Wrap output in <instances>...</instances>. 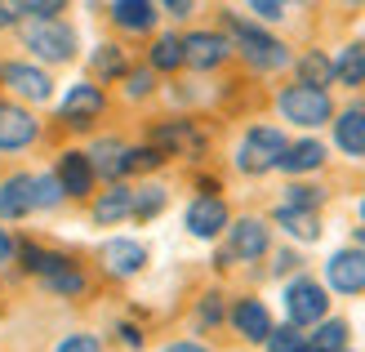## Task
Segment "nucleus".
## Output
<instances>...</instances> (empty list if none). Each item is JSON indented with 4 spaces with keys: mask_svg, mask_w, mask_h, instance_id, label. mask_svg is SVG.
<instances>
[{
    "mask_svg": "<svg viewBox=\"0 0 365 352\" xmlns=\"http://www.w3.org/2000/svg\"><path fill=\"white\" fill-rule=\"evenodd\" d=\"M232 41V54H241V59L254 67V71H285L289 63H294V54H289V45L281 41V36H272L267 27L250 23V18L223 9V27H218Z\"/></svg>",
    "mask_w": 365,
    "mask_h": 352,
    "instance_id": "obj_1",
    "label": "nucleus"
},
{
    "mask_svg": "<svg viewBox=\"0 0 365 352\" xmlns=\"http://www.w3.org/2000/svg\"><path fill=\"white\" fill-rule=\"evenodd\" d=\"M18 41H23V49L36 59V67H67L76 63L81 54V36L76 27L67 23V18H49V23H23V31H18Z\"/></svg>",
    "mask_w": 365,
    "mask_h": 352,
    "instance_id": "obj_2",
    "label": "nucleus"
},
{
    "mask_svg": "<svg viewBox=\"0 0 365 352\" xmlns=\"http://www.w3.org/2000/svg\"><path fill=\"white\" fill-rule=\"evenodd\" d=\"M285 147H289L285 129H277V125H250L245 139L236 143V152H232V165H236L241 174L259 178V174H272V170L281 165Z\"/></svg>",
    "mask_w": 365,
    "mask_h": 352,
    "instance_id": "obj_3",
    "label": "nucleus"
},
{
    "mask_svg": "<svg viewBox=\"0 0 365 352\" xmlns=\"http://www.w3.org/2000/svg\"><path fill=\"white\" fill-rule=\"evenodd\" d=\"M281 299H285V326H294V330H317L330 317V290H325L312 272L289 276Z\"/></svg>",
    "mask_w": 365,
    "mask_h": 352,
    "instance_id": "obj_4",
    "label": "nucleus"
},
{
    "mask_svg": "<svg viewBox=\"0 0 365 352\" xmlns=\"http://www.w3.org/2000/svg\"><path fill=\"white\" fill-rule=\"evenodd\" d=\"M148 143H152L165 161H170V156H178V161H205V152H210V134H205V129H200L192 116L152 121Z\"/></svg>",
    "mask_w": 365,
    "mask_h": 352,
    "instance_id": "obj_5",
    "label": "nucleus"
},
{
    "mask_svg": "<svg viewBox=\"0 0 365 352\" xmlns=\"http://www.w3.org/2000/svg\"><path fill=\"white\" fill-rule=\"evenodd\" d=\"M277 112L281 121L299 125V129H321L334 121V99L325 89H307V85H285L277 94Z\"/></svg>",
    "mask_w": 365,
    "mask_h": 352,
    "instance_id": "obj_6",
    "label": "nucleus"
},
{
    "mask_svg": "<svg viewBox=\"0 0 365 352\" xmlns=\"http://www.w3.org/2000/svg\"><path fill=\"white\" fill-rule=\"evenodd\" d=\"M223 236H227L223 254L232 258V268H236V263H259V258L272 254V223H267V218H259V214L232 218Z\"/></svg>",
    "mask_w": 365,
    "mask_h": 352,
    "instance_id": "obj_7",
    "label": "nucleus"
},
{
    "mask_svg": "<svg viewBox=\"0 0 365 352\" xmlns=\"http://www.w3.org/2000/svg\"><path fill=\"white\" fill-rule=\"evenodd\" d=\"M0 89H9L14 103H49L53 99V76L31 59H5L0 63Z\"/></svg>",
    "mask_w": 365,
    "mask_h": 352,
    "instance_id": "obj_8",
    "label": "nucleus"
},
{
    "mask_svg": "<svg viewBox=\"0 0 365 352\" xmlns=\"http://www.w3.org/2000/svg\"><path fill=\"white\" fill-rule=\"evenodd\" d=\"M103 116H107V89H98L94 81L71 85L63 94V103H58V121L67 129H76V134H89Z\"/></svg>",
    "mask_w": 365,
    "mask_h": 352,
    "instance_id": "obj_9",
    "label": "nucleus"
},
{
    "mask_svg": "<svg viewBox=\"0 0 365 352\" xmlns=\"http://www.w3.org/2000/svg\"><path fill=\"white\" fill-rule=\"evenodd\" d=\"M53 178H58V188H63L67 201H94L98 174H94V165H89V156L81 152V147L58 152V161H53Z\"/></svg>",
    "mask_w": 365,
    "mask_h": 352,
    "instance_id": "obj_10",
    "label": "nucleus"
},
{
    "mask_svg": "<svg viewBox=\"0 0 365 352\" xmlns=\"http://www.w3.org/2000/svg\"><path fill=\"white\" fill-rule=\"evenodd\" d=\"M227 223H232V210L223 196H192L187 210H182V228L196 241H218L227 232Z\"/></svg>",
    "mask_w": 365,
    "mask_h": 352,
    "instance_id": "obj_11",
    "label": "nucleus"
},
{
    "mask_svg": "<svg viewBox=\"0 0 365 352\" xmlns=\"http://www.w3.org/2000/svg\"><path fill=\"white\" fill-rule=\"evenodd\" d=\"M325 290H334L343 294V299H356V294H365V254L352 250V246H343L334 250L330 258H325Z\"/></svg>",
    "mask_w": 365,
    "mask_h": 352,
    "instance_id": "obj_12",
    "label": "nucleus"
},
{
    "mask_svg": "<svg viewBox=\"0 0 365 352\" xmlns=\"http://www.w3.org/2000/svg\"><path fill=\"white\" fill-rule=\"evenodd\" d=\"M227 326L245 343H267V335L277 330V321H272V312H267V303L259 299V294H241V299H232L227 303Z\"/></svg>",
    "mask_w": 365,
    "mask_h": 352,
    "instance_id": "obj_13",
    "label": "nucleus"
},
{
    "mask_svg": "<svg viewBox=\"0 0 365 352\" xmlns=\"http://www.w3.org/2000/svg\"><path fill=\"white\" fill-rule=\"evenodd\" d=\"M41 139V121H36L31 107L23 103H0V152L14 156V152H27Z\"/></svg>",
    "mask_w": 365,
    "mask_h": 352,
    "instance_id": "obj_14",
    "label": "nucleus"
},
{
    "mask_svg": "<svg viewBox=\"0 0 365 352\" xmlns=\"http://www.w3.org/2000/svg\"><path fill=\"white\" fill-rule=\"evenodd\" d=\"M148 246H143L138 236H112V241H103V250H98V263L107 276H116V281H130V276H138L143 268H148Z\"/></svg>",
    "mask_w": 365,
    "mask_h": 352,
    "instance_id": "obj_15",
    "label": "nucleus"
},
{
    "mask_svg": "<svg viewBox=\"0 0 365 352\" xmlns=\"http://www.w3.org/2000/svg\"><path fill=\"white\" fill-rule=\"evenodd\" d=\"M182 59H187V67H196V71H218L232 59V41L218 27L187 31L182 36Z\"/></svg>",
    "mask_w": 365,
    "mask_h": 352,
    "instance_id": "obj_16",
    "label": "nucleus"
},
{
    "mask_svg": "<svg viewBox=\"0 0 365 352\" xmlns=\"http://www.w3.org/2000/svg\"><path fill=\"white\" fill-rule=\"evenodd\" d=\"M134 214V188L130 183H107L103 192H94L89 201V223L94 228H116Z\"/></svg>",
    "mask_w": 365,
    "mask_h": 352,
    "instance_id": "obj_17",
    "label": "nucleus"
},
{
    "mask_svg": "<svg viewBox=\"0 0 365 352\" xmlns=\"http://www.w3.org/2000/svg\"><path fill=\"white\" fill-rule=\"evenodd\" d=\"M89 165H94V174L107 178V183H120V178H130V143L116 139V134H107V139H94L89 143Z\"/></svg>",
    "mask_w": 365,
    "mask_h": 352,
    "instance_id": "obj_18",
    "label": "nucleus"
},
{
    "mask_svg": "<svg viewBox=\"0 0 365 352\" xmlns=\"http://www.w3.org/2000/svg\"><path fill=\"white\" fill-rule=\"evenodd\" d=\"M130 49H125L120 41H103L94 54H89V81H94L98 89L103 85H116V81H125L130 76Z\"/></svg>",
    "mask_w": 365,
    "mask_h": 352,
    "instance_id": "obj_19",
    "label": "nucleus"
},
{
    "mask_svg": "<svg viewBox=\"0 0 365 352\" xmlns=\"http://www.w3.org/2000/svg\"><path fill=\"white\" fill-rule=\"evenodd\" d=\"M107 18L125 36H148L160 23V5H152V0H116V5H107Z\"/></svg>",
    "mask_w": 365,
    "mask_h": 352,
    "instance_id": "obj_20",
    "label": "nucleus"
},
{
    "mask_svg": "<svg viewBox=\"0 0 365 352\" xmlns=\"http://www.w3.org/2000/svg\"><path fill=\"white\" fill-rule=\"evenodd\" d=\"M330 129H334V147H339L343 156L365 161V107H361V103H352V107H343V112H334Z\"/></svg>",
    "mask_w": 365,
    "mask_h": 352,
    "instance_id": "obj_21",
    "label": "nucleus"
},
{
    "mask_svg": "<svg viewBox=\"0 0 365 352\" xmlns=\"http://www.w3.org/2000/svg\"><path fill=\"white\" fill-rule=\"evenodd\" d=\"M31 210V174L18 170L9 178H0V223H23Z\"/></svg>",
    "mask_w": 365,
    "mask_h": 352,
    "instance_id": "obj_22",
    "label": "nucleus"
},
{
    "mask_svg": "<svg viewBox=\"0 0 365 352\" xmlns=\"http://www.w3.org/2000/svg\"><path fill=\"white\" fill-rule=\"evenodd\" d=\"M325 161H330V152H325V143H321V139H299V143H289V147H285V156H281L277 170L289 174V183H294V178H303V174H317Z\"/></svg>",
    "mask_w": 365,
    "mask_h": 352,
    "instance_id": "obj_23",
    "label": "nucleus"
},
{
    "mask_svg": "<svg viewBox=\"0 0 365 352\" xmlns=\"http://www.w3.org/2000/svg\"><path fill=\"white\" fill-rule=\"evenodd\" d=\"M41 290L45 294H53V299H81V294L89 290V272L76 263V258H63L58 268H53L49 276H41Z\"/></svg>",
    "mask_w": 365,
    "mask_h": 352,
    "instance_id": "obj_24",
    "label": "nucleus"
},
{
    "mask_svg": "<svg viewBox=\"0 0 365 352\" xmlns=\"http://www.w3.org/2000/svg\"><path fill=\"white\" fill-rule=\"evenodd\" d=\"M272 223H277L289 241H299V246H312V241H321V214L312 210H289V206H277L272 210Z\"/></svg>",
    "mask_w": 365,
    "mask_h": 352,
    "instance_id": "obj_25",
    "label": "nucleus"
},
{
    "mask_svg": "<svg viewBox=\"0 0 365 352\" xmlns=\"http://www.w3.org/2000/svg\"><path fill=\"white\" fill-rule=\"evenodd\" d=\"M294 71H299L294 85L325 89V94H330V85H334V59H330L325 49H303L299 59H294Z\"/></svg>",
    "mask_w": 365,
    "mask_h": 352,
    "instance_id": "obj_26",
    "label": "nucleus"
},
{
    "mask_svg": "<svg viewBox=\"0 0 365 352\" xmlns=\"http://www.w3.org/2000/svg\"><path fill=\"white\" fill-rule=\"evenodd\" d=\"M148 67L156 71V76H174V71L187 67V59H182V36L178 31H160L152 49H148Z\"/></svg>",
    "mask_w": 365,
    "mask_h": 352,
    "instance_id": "obj_27",
    "label": "nucleus"
},
{
    "mask_svg": "<svg viewBox=\"0 0 365 352\" xmlns=\"http://www.w3.org/2000/svg\"><path fill=\"white\" fill-rule=\"evenodd\" d=\"M325 201H330V188L307 183V178H294V183H285V188H281V206H289V210H312V214H321Z\"/></svg>",
    "mask_w": 365,
    "mask_h": 352,
    "instance_id": "obj_28",
    "label": "nucleus"
},
{
    "mask_svg": "<svg viewBox=\"0 0 365 352\" xmlns=\"http://www.w3.org/2000/svg\"><path fill=\"white\" fill-rule=\"evenodd\" d=\"M334 81L348 85V89H361V85H365V41H352V45L339 49V59H334Z\"/></svg>",
    "mask_w": 365,
    "mask_h": 352,
    "instance_id": "obj_29",
    "label": "nucleus"
},
{
    "mask_svg": "<svg viewBox=\"0 0 365 352\" xmlns=\"http://www.w3.org/2000/svg\"><path fill=\"white\" fill-rule=\"evenodd\" d=\"M165 206H170V188H165V183H143V188H134V214L130 218L152 223L156 214H165Z\"/></svg>",
    "mask_w": 365,
    "mask_h": 352,
    "instance_id": "obj_30",
    "label": "nucleus"
},
{
    "mask_svg": "<svg viewBox=\"0 0 365 352\" xmlns=\"http://www.w3.org/2000/svg\"><path fill=\"white\" fill-rule=\"evenodd\" d=\"M227 321V299H223V290H205L196 299V308H192V326L205 335V330H218Z\"/></svg>",
    "mask_w": 365,
    "mask_h": 352,
    "instance_id": "obj_31",
    "label": "nucleus"
},
{
    "mask_svg": "<svg viewBox=\"0 0 365 352\" xmlns=\"http://www.w3.org/2000/svg\"><path fill=\"white\" fill-rule=\"evenodd\" d=\"M348 335H352V326L343 317H325L312 335H307V343H312L317 352H348Z\"/></svg>",
    "mask_w": 365,
    "mask_h": 352,
    "instance_id": "obj_32",
    "label": "nucleus"
},
{
    "mask_svg": "<svg viewBox=\"0 0 365 352\" xmlns=\"http://www.w3.org/2000/svg\"><path fill=\"white\" fill-rule=\"evenodd\" d=\"M63 188H58V178H53V170L45 174H31V210H58L63 206Z\"/></svg>",
    "mask_w": 365,
    "mask_h": 352,
    "instance_id": "obj_33",
    "label": "nucleus"
},
{
    "mask_svg": "<svg viewBox=\"0 0 365 352\" xmlns=\"http://www.w3.org/2000/svg\"><path fill=\"white\" fill-rule=\"evenodd\" d=\"M120 85H125V99H130V103H143V99L156 94V71H152L148 63H143V67H130V76H125Z\"/></svg>",
    "mask_w": 365,
    "mask_h": 352,
    "instance_id": "obj_34",
    "label": "nucleus"
},
{
    "mask_svg": "<svg viewBox=\"0 0 365 352\" xmlns=\"http://www.w3.org/2000/svg\"><path fill=\"white\" fill-rule=\"evenodd\" d=\"M14 18L18 23H49V18H63V5L58 0H18Z\"/></svg>",
    "mask_w": 365,
    "mask_h": 352,
    "instance_id": "obj_35",
    "label": "nucleus"
},
{
    "mask_svg": "<svg viewBox=\"0 0 365 352\" xmlns=\"http://www.w3.org/2000/svg\"><path fill=\"white\" fill-rule=\"evenodd\" d=\"M303 343H307V335H303V330H294V326H277L267 335V352H299Z\"/></svg>",
    "mask_w": 365,
    "mask_h": 352,
    "instance_id": "obj_36",
    "label": "nucleus"
},
{
    "mask_svg": "<svg viewBox=\"0 0 365 352\" xmlns=\"http://www.w3.org/2000/svg\"><path fill=\"white\" fill-rule=\"evenodd\" d=\"M160 165H165V156H160L152 143L130 147V174H148V170H160Z\"/></svg>",
    "mask_w": 365,
    "mask_h": 352,
    "instance_id": "obj_37",
    "label": "nucleus"
},
{
    "mask_svg": "<svg viewBox=\"0 0 365 352\" xmlns=\"http://www.w3.org/2000/svg\"><path fill=\"white\" fill-rule=\"evenodd\" d=\"M53 352H103V339L89 335V330H71V335H63L53 343Z\"/></svg>",
    "mask_w": 365,
    "mask_h": 352,
    "instance_id": "obj_38",
    "label": "nucleus"
},
{
    "mask_svg": "<svg viewBox=\"0 0 365 352\" xmlns=\"http://www.w3.org/2000/svg\"><path fill=\"white\" fill-rule=\"evenodd\" d=\"M116 343L130 348V352H143L148 335H143V326H134V321H116Z\"/></svg>",
    "mask_w": 365,
    "mask_h": 352,
    "instance_id": "obj_39",
    "label": "nucleus"
},
{
    "mask_svg": "<svg viewBox=\"0 0 365 352\" xmlns=\"http://www.w3.org/2000/svg\"><path fill=\"white\" fill-rule=\"evenodd\" d=\"M303 272V258L294 250H277L272 254V276H299Z\"/></svg>",
    "mask_w": 365,
    "mask_h": 352,
    "instance_id": "obj_40",
    "label": "nucleus"
},
{
    "mask_svg": "<svg viewBox=\"0 0 365 352\" xmlns=\"http://www.w3.org/2000/svg\"><path fill=\"white\" fill-rule=\"evenodd\" d=\"M250 14L259 18V23H281V18H285V5H277V0H254Z\"/></svg>",
    "mask_w": 365,
    "mask_h": 352,
    "instance_id": "obj_41",
    "label": "nucleus"
},
{
    "mask_svg": "<svg viewBox=\"0 0 365 352\" xmlns=\"http://www.w3.org/2000/svg\"><path fill=\"white\" fill-rule=\"evenodd\" d=\"M160 14H170L174 23H187V18L196 14V5H192V0H170V5H160Z\"/></svg>",
    "mask_w": 365,
    "mask_h": 352,
    "instance_id": "obj_42",
    "label": "nucleus"
},
{
    "mask_svg": "<svg viewBox=\"0 0 365 352\" xmlns=\"http://www.w3.org/2000/svg\"><path fill=\"white\" fill-rule=\"evenodd\" d=\"M14 250H18V241H14V232L0 223V268H9L14 263Z\"/></svg>",
    "mask_w": 365,
    "mask_h": 352,
    "instance_id": "obj_43",
    "label": "nucleus"
},
{
    "mask_svg": "<svg viewBox=\"0 0 365 352\" xmlns=\"http://www.w3.org/2000/svg\"><path fill=\"white\" fill-rule=\"evenodd\" d=\"M160 352H210V343H200V339H174V343H165Z\"/></svg>",
    "mask_w": 365,
    "mask_h": 352,
    "instance_id": "obj_44",
    "label": "nucleus"
},
{
    "mask_svg": "<svg viewBox=\"0 0 365 352\" xmlns=\"http://www.w3.org/2000/svg\"><path fill=\"white\" fill-rule=\"evenodd\" d=\"M196 188H200V196H218V192H223V183H218L214 174H200V178H196Z\"/></svg>",
    "mask_w": 365,
    "mask_h": 352,
    "instance_id": "obj_45",
    "label": "nucleus"
},
{
    "mask_svg": "<svg viewBox=\"0 0 365 352\" xmlns=\"http://www.w3.org/2000/svg\"><path fill=\"white\" fill-rule=\"evenodd\" d=\"M14 23H18V18H14V5H0V31L14 27Z\"/></svg>",
    "mask_w": 365,
    "mask_h": 352,
    "instance_id": "obj_46",
    "label": "nucleus"
},
{
    "mask_svg": "<svg viewBox=\"0 0 365 352\" xmlns=\"http://www.w3.org/2000/svg\"><path fill=\"white\" fill-rule=\"evenodd\" d=\"M352 250L365 254V228H352Z\"/></svg>",
    "mask_w": 365,
    "mask_h": 352,
    "instance_id": "obj_47",
    "label": "nucleus"
},
{
    "mask_svg": "<svg viewBox=\"0 0 365 352\" xmlns=\"http://www.w3.org/2000/svg\"><path fill=\"white\" fill-rule=\"evenodd\" d=\"M356 214H361V228H365V196H361V206H356Z\"/></svg>",
    "mask_w": 365,
    "mask_h": 352,
    "instance_id": "obj_48",
    "label": "nucleus"
},
{
    "mask_svg": "<svg viewBox=\"0 0 365 352\" xmlns=\"http://www.w3.org/2000/svg\"><path fill=\"white\" fill-rule=\"evenodd\" d=\"M299 352H317V348H312V343H303V348H299Z\"/></svg>",
    "mask_w": 365,
    "mask_h": 352,
    "instance_id": "obj_49",
    "label": "nucleus"
},
{
    "mask_svg": "<svg viewBox=\"0 0 365 352\" xmlns=\"http://www.w3.org/2000/svg\"><path fill=\"white\" fill-rule=\"evenodd\" d=\"M0 103H5V99H0Z\"/></svg>",
    "mask_w": 365,
    "mask_h": 352,
    "instance_id": "obj_50",
    "label": "nucleus"
},
{
    "mask_svg": "<svg viewBox=\"0 0 365 352\" xmlns=\"http://www.w3.org/2000/svg\"><path fill=\"white\" fill-rule=\"evenodd\" d=\"M348 352H352V348H348Z\"/></svg>",
    "mask_w": 365,
    "mask_h": 352,
    "instance_id": "obj_51",
    "label": "nucleus"
}]
</instances>
